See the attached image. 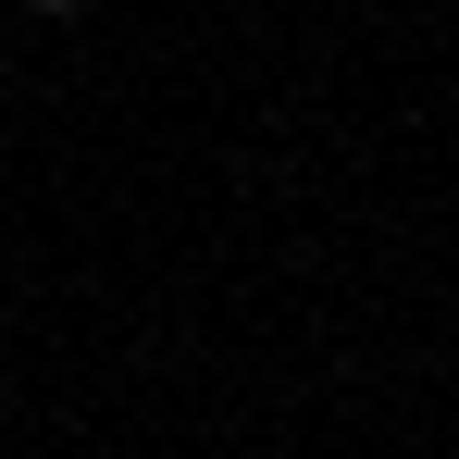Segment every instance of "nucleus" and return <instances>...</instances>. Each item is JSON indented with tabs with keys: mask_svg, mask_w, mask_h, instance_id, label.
<instances>
[{
	"mask_svg": "<svg viewBox=\"0 0 459 459\" xmlns=\"http://www.w3.org/2000/svg\"><path fill=\"white\" fill-rule=\"evenodd\" d=\"M38 13H87V0H38Z\"/></svg>",
	"mask_w": 459,
	"mask_h": 459,
	"instance_id": "f257e3e1",
	"label": "nucleus"
}]
</instances>
